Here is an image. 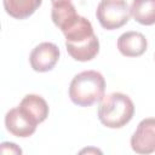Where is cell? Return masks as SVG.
Masks as SVG:
<instances>
[{
	"label": "cell",
	"instance_id": "obj_1",
	"mask_svg": "<svg viewBox=\"0 0 155 155\" xmlns=\"http://www.w3.org/2000/svg\"><path fill=\"white\" fill-rule=\"evenodd\" d=\"M105 92V79L97 70L76 74L69 85V98L78 107H90L101 102Z\"/></svg>",
	"mask_w": 155,
	"mask_h": 155
},
{
	"label": "cell",
	"instance_id": "obj_2",
	"mask_svg": "<svg viewBox=\"0 0 155 155\" xmlns=\"http://www.w3.org/2000/svg\"><path fill=\"white\" fill-rule=\"evenodd\" d=\"M134 115L132 99L121 92L104 96L98 107V119L108 128H121L127 125Z\"/></svg>",
	"mask_w": 155,
	"mask_h": 155
},
{
	"label": "cell",
	"instance_id": "obj_3",
	"mask_svg": "<svg viewBox=\"0 0 155 155\" xmlns=\"http://www.w3.org/2000/svg\"><path fill=\"white\" fill-rule=\"evenodd\" d=\"M96 17L104 29L115 30L130 21L131 11L126 0H101L96 10Z\"/></svg>",
	"mask_w": 155,
	"mask_h": 155
},
{
	"label": "cell",
	"instance_id": "obj_4",
	"mask_svg": "<svg viewBox=\"0 0 155 155\" xmlns=\"http://www.w3.org/2000/svg\"><path fill=\"white\" fill-rule=\"evenodd\" d=\"M59 59V48L53 42H41L35 46L29 56L31 68L38 73H46L54 68Z\"/></svg>",
	"mask_w": 155,
	"mask_h": 155
},
{
	"label": "cell",
	"instance_id": "obj_5",
	"mask_svg": "<svg viewBox=\"0 0 155 155\" xmlns=\"http://www.w3.org/2000/svg\"><path fill=\"white\" fill-rule=\"evenodd\" d=\"M131 148L137 154L155 151V117L143 119L131 137Z\"/></svg>",
	"mask_w": 155,
	"mask_h": 155
},
{
	"label": "cell",
	"instance_id": "obj_6",
	"mask_svg": "<svg viewBox=\"0 0 155 155\" xmlns=\"http://www.w3.org/2000/svg\"><path fill=\"white\" fill-rule=\"evenodd\" d=\"M5 126L12 136L18 138H27L36 131L38 124H35L24 111L19 109V107H17L10 109L6 113Z\"/></svg>",
	"mask_w": 155,
	"mask_h": 155
},
{
	"label": "cell",
	"instance_id": "obj_7",
	"mask_svg": "<svg viewBox=\"0 0 155 155\" xmlns=\"http://www.w3.org/2000/svg\"><path fill=\"white\" fill-rule=\"evenodd\" d=\"M116 45H117V50L122 56L139 57L147 51L148 41L142 33L130 30L119 36Z\"/></svg>",
	"mask_w": 155,
	"mask_h": 155
},
{
	"label": "cell",
	"instance_id": "obj_8",
	"mask_svg": "<svg viewBox=\"0 0 155 155\" xmlns=\"http://www.w3.org/2000/svg\"><path fill=\"white\" fill-rule=\"evenodd\" d=\"M65 48L69 56L78 62H87L93 59L99 52V40L96 34L92 36L78 41V42H67Z\"/></svg>",
	"mask_w": 155,
	"mask_h": 155
},
{
	"label": "cell",
	"instance_id": "obj_9",
	"mask_svg": "<svg viewBox=\"0 0 155 155\" xmlns=\"http://www.w3.org/2000/svg\"><path fill=\"white\" fill-rule=\"evenodd\" d=\"M18 107L35 124L44 122L50 113L47 102L39 94H25Z\"/></svg>",
	"mask_w": 155,
	"mask_h": 155
},
{
	"label": "cell",
	"instance_id": "obj_10",
	"mask_svg": "<svg viewBox=\"0 0 155 155\" xmlns=\"http://www.w3.org/2000/svg\"><path fill=\"white\" fill-rule=\"evenodd\" d=\"M80 16L78 15L75 6L71 4V1L61 2L57 5H52L51 10V18L54 23V25L61 29V31H65L70 25H73L76 19Z\"/></svg>",
	"mask_w": 155,
	"mask_h": 155
},
{
	"label": "cell",
	"instance_id": "obj_11",
	"mask_svg": "<svg viewBox=\"0 0 155 155\" xmlns=\"http://www.w3.org/2000/svg\"><path fill=\"white\" fill-rule=\"evenodd\" d=\"M42 0H2L6 13L16 19L30 17L40 6Z\"/></svg>",
	"mask_w": 155,
	"mask_h": 155
},
{
	"label": "cell",
	"instance_id": "obj_12",
	"mask_svg": "<svg viewBox=\"0 0 155 155\" xmlns=\"http://www.w3.org/2000/svg\"><path fill=\"white\" fill-rule=\"evenodd\" d=\"M131 16L142 25L155 24V0H132Z\"/></svg>",
	"mask_w": 155,
	"mask_h": 155
},
{
	"label": "cell",
	"instance_id": "obj_13",
	"mask_svg": "<svg viewBox=\"0 0 155 155\" xmlns=\"http://www.w3.org/2000/svg\"><path fill=\"white\" fill-rule=\"evenodd\" d=\"M63 34L65 36L67 42H78L92 36L94 31L91 22L87 18L80 16L73 25H70L65 31H63Z\"/></svg>",
	"mask_w": 155,
	"mask_h": 155
},
{
	"label": "cell",
	"instance_id": "obj_14",
	"mask_svg": "<svg viewBox=\"0 0 155 155\" xmlns=\"http://www.w3.org/2000/svg\"><path fill=\"white\" fill-rule=\"evenodd\" d=\"M0 151L1 154H22V149L11 142H2L0 144Z\"/></svg>",
	"mask_w": 155,
	"mask_h": 155
},
{
	"label": "cell",
	"instance_id": "obj_15",
	"mask_svg": "<svg viewBox=\"0 0 155 155\" xmlns=\"http://www.w3.org/2000/svg\"><path fill=\"white\" fill-rule=\"evenodd\" d=\"M81 154H84V153H99V154H102V151L101 150H98V149H96V148H88V149H82L81 151H80Z\"/></svg>",
	"mask_w": 155,
	"mask_h": 155
},
{
	"label": "cell",
	"instance_id": "obj_16",
	"mask_svg": "<svg viewBox=\"0 0 155 155\" xmlns=\"http://www.w3.org/2000/svg\"><path fill=\"white\" fill-rule=\"evenodd\" d=\"M65 1H70V0H51L52 5H57V4H61V2H65Z\"/></svg>",
	"mask_w": 155,
	"mask_h": 155
}]
</instances>
